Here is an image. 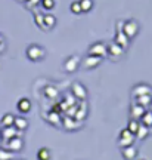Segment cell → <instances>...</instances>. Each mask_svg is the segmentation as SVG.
I'll use <instances>...</instances> for the list:
<instances>
[{"instance_id":"cell-1","label":"cell","mask_w":152,"mask_h":160,"mask_svg":"<svg viewBox=\"0 0 152 160\" xmlns=\"http://www.w3.org/2000/svg\"><path fill=\"white\" fill-rule=\"evenodd\" d=\"M27 58H28L30 61H34V62H37L40 59H43L46 57V51L45 48H41L40 45H30L27 48Z\"/></svg>"},{"instance_id":"cell-2","label":"cell","mask_w":152,"mask_h":160,"mask_svg":"<svg viewBox=\"0 0 152 160\" xmlns=\"http://www.w3.org/2000/svg\"><path fill=\"white\" fill-rule=\"evenodd\" d=\"M123 33L129 39H133L135 36H137L139 33V24L135 19H129V21H124L123 24Z\"/></svg>"},{"instance_id":"cell-3","label":"cell","mask_w":152,"mask_h":160,"mask_svg":"<svg viewBox=\"0 0 152 160\" xmlns=\"http://www.w3.org/2000/svg\"><path fill=\"white\" fill-rule=\"evenodd\" d=\"M3 142H5V148L9 150L11 153L21 151L24 148V141H22V138H19V137H13L11 139H7V141L3 139Z\"/></svg>"},{"instance_id":"cell-4","label":"cell","mask_w":152,"mask_h":160,"mask_svg":"<svg viewBox=\"0 0 152 160\" xmlns=\"http://www.w3.org/2000/svg\"><path fill=\"white\" fill-rule=\"evenodd\" d=\"M89 55L105 58L107 57V45L103 42H95L93 45L89 46Z\"/></svg>"},{"instance_id":"cell-5","label":"cell","mask_w":152,"mask_h":160,"mask_svg":"<svg viewBox=\"0 0 152 160\" xmlns=\"http://www.w3.org/2000/svg\"><path fill=\"white\" fill-rule=\"evenodd\" d=\"M135 133H131V132L126 128V129H121L120 132V137H118V145L120 147H126V145H131V144L135 142Z\"/></svg>"},{"instance_id":"cell-6","label":"cell","mask_w":152,"mask_h":160,"mask_svg":"<svg viewBox=\"0 0 152 160\" xmlns=\"http://www.w3.org/2000/svg\"><path fill=\"white\" fill-rule=\"evenodd\" d=\"M0 133H2V139H11L13 137H19L22 138V131H18L15 126H5V128H2L0 129Z\"/></svg>"},{"instance_id":"cell-7","label":"cell","mask_w":152,"mask_h":160,"mask_svg":"<svg viewBox=\"0 0 152 160\" xmlns=\"http://www.w3.org/2000/svg\"><path fill=\"white\" fill-rule=\"evenodd\" d=\"M107 55H109L112 59H118L124 55V49L120 45H117L115 42H111L107 45Z\"/></svg>"},{"instance_id":"cell-8","label":"cell","mask_w":152,"mask_h":160,"mask_svg":"<svg viewBox=\"0 0 152 160\" xmlns=\"http://www.w3.org/2000/svg\"><path fill=\"white\" fill-rule=\"evenodd\" d=\"M71 92H73V97L75 98V99L84 101L86 98H87V89L84 88V85H81V83H78V82L73 83V86H71Z\"/></svg>"},{"instance_id":"cell-9","label":"cell","mask_w":152,"mask_h":160,"mask_svg":"<svg viewBox=\"0 0 152 160\" xmlns=\"http://www.w3.org/2000/svg\"><path fill=\"white\" fill-rule=\"evenodd\" d=\"M78 64H80V58L77 55H71V57H68L65 59V62H64V70L67 71V73H75L77 68H78Z\"/></svg>"},{"instance_id":"cell-10","label":"cell","mask_w":152,"mask_h":160,"mask_svg":"<svg viewBox=\"0 0 152 160\" xmlns=\"http://www.w3.org/2000/svg\"><path fill=\"white\" fill-rule=\"evenodd\" d=\"M102 62V58L99 57H93V55H87L83 59V67L87 70H93L96 67H99V64Z\"/></svg>"},{"instance_id":"cell-11","label":"cell","mask_w":152,"mask_h":160,"mask_svg":"<svg viewBox=\"0 0 152 160\" xmlns=\"http://www.w3.org/2000/svg\"><path fill=\"white\" fill-rule=\"evenodd\" d=\"M121 154L126 160H135L136 156H137V148L135 145H126V147H121Z\"/></svg>"},{"instance_id":"cell-12","label":"cell","mask_w":152,"mask_h":160,"mask_svg":"<svg viewBox=\"0 0 152 160\" xmlns=\"http://www.w3.org/2000/svg\"><path fill=\"white\" fill-rule=\"evenodd\" d=\"M152 89L151 86L145 85V83H139V85H136L135 88H133V91H131V95L133 97H140V95H148V93H151Z\"/></svg>"},{"instance_id":"cell-13","label":"cell","mask_w":152,"mask_h":160,"mask_svg":"<svg viewBox=\"0 0 152 160\" xmlns=\"http://www.w3.org/2000/svg\"><path fill=\"white\" fill-rule=\"evenodd\" d=\"M17 108L22 114H27V113H30V110H31V101H30L28 98H21L17 102Z\"/></svg>"},{"instance_id":"cell-14","label":"cell","mask_w":152,"mask_h":160,"mask_svg":"<svg viewBox=\"0 0 152 160\" xmlns=\"http://www.w3.org/2000/svg\"><path fill=\"white\" fill-rule=\"evenodd\" d=\"M117 45H120L123 49H127L130 45V39L127 37V36L124 34L123 31H117V36H115V40H114Z\"/></svg>"},{"instance_id":"cell-15","label":"cell","mask_w":152,"mask_h":160,"mask_svg":"<svg viewBox=\"0 0 152 160\" xmlns=\"http://www.w3.org/2000/svg\"><path fill=\"white\" fill-rule=\"evenodd\" d=\"M143 113H145V107H142L139 104H133L131 108H130V116H131V119H135V120L140 119Z\"/></svg>"},{"instance_id":"cell-16","label":"cell","mask_w":152,"mask_h":160,"mask_svg":"<svg viewBox=\"0 0 152 160\" xmlns=\"http://www.w3.org/2000/svg\"><path fill=\"white\" fill-rule=\"evenodd\" d=\"M139 123H142V125H145L146 128L151 129L152 128V111L151 110H145V113H143L142 117L139 119Z\"/></svg>"},{"instance_id":"cell-17","label":"cell","mask_w":152,"mask_h":160,"mask_svg":"<svg viewBox=\"0 0 152 160\" xmlns=\"http://www.w3.org/2000/svg\"><path fill=\"white\" fill-rule=\"evenodd\" d=\"M136 104H139L142 107H149L152 104V95L148 93V95H140V97H136Z\"/></svg>"},{"instance_id":"cell-18","label":"cell","mask_w":152,"mask_h":160,"mask_svg":"<svg viewBox=\"0 0 152 160\" xmlns=\"http://www.w3.org/2000/svg\"><path fill=\"white\" fill-rule=\"evenodd\" d=\"M13 126L17 128L18 131H25L27 128H28V120L24 119V117H17L15 116V120H13Z\"/></svg>"},{"instance_id":"cell-19","label":"cell","mask_w":152,"mask_h":160,"mask_svg":"<svg viewBox=\"0 0 152 160\" xmlns=\"http://www.w3.org/2000/svg\"><path fill=\"white\" fill-rule=\"evenodd\" d=\"M13 120H15V116L12 114V113H6L0 119V125H2V128H5V126H13Z\"/></svg>"},{"instance_id":"cell-20","label":"cell","mask_w":152,"mask_h":160,"mask_svg":"<svg viewBox=\"0 0 152 160\" xmlns=\"http://www.w3.org/2000/svg\"><path fill=\"white\" fill-rule=\"evenodd\" d=\"M148 133H149V128H146L145 125L139 123V128H137V132H136L135 137L137 138V139H145V138L148 137Z\"/></svg>"},{"instance_id":"cell-21","label":"cell","mask_w":152,"mask_h":160,"mask_svg":"<svg viewBox=\"0 0 152 160\" xmlns=\"http://www.w3.org/2000/svg\"><path fill=\"white\" fill-rule=\"evenodd\" d=\"M43 18H45V24H46V27H47V30H50L52 27L56 25V18H55V15H52V13H45Z\"/></svg>"},{"instance_id":"cell-22","label":"cell","mask_w":152,"mask_h":160,"mask_svg":"<svg viewBox=\"0 0 152 160\" xmlns=\"http://www.w3.org/2000/svg\"><path fill=\"white\" fill-rule=\"evenodd\" d=\"M43 92H45L46 98H49V99H55V98H58V89L55 88V86H46Z\"/></svg>"},{"instance_id":"cell-23","label":"cell","mask_w":152,"mask_h":160,"mask_svg":"<svg viewBox=\"0 0 152 160\" xmlns=\"http://www.w3.org/2000/svg\"><path fill=\"white\" fill-rule=\"evenodd\" d=\"M50 157H52L50 150L46 148V147H43V148H40L37 151V159L39 160H50Z\"/></svg>"},{"instance_id":"cell-24","label":"cell","mask_w":152,"mask_h":160,"mask_svg":"<svg viewBox=\"0 0 152 160\" xmlns=\"http://www.w3.org/2000/svg\"><path fill=\"white\" fill-rule=\"evenodd\" d=\"M78 126H80L78 120H73L71 117H69V119H65V123H64V128H65V129H69V131L77 129Z\"/></svg>"},{"instance_id":"cell-25","label":"cell","mask_w":152,"mask_h":160,"mask_svg":"<svg viewBox=\"0 0 152 160\" xmlns=\"http://www.w3.org/2000/svg\"><path fill=\"white\" fill-rule=\"evenodd\" d=\"M78 2L83 12H90L93 9V0H78Z\"/></svg>"},{"instance_id":"cell-26","label":"cell","mask_w":152,"mask_h":160,"mask_svg":"<svg viewBox=\"0 0 152 160\" xmlns=\"http://www.w3.org/2000/svg\"><path fill=\"white\" fill-rule=\"evenodd\" d=\"M39 5L43 8V9H46V11H52L55 6H56V3H55V0H40Z\"/></svg>"},{"instance_id":"cell-27","label":"cell","mask_w":152,"mask_h":160,"mask_svg":"<svg viewBox=\"0 0 152 160\" xmlns=\"http://www.w3.org/2000/svg\"><path fill=\"white\" fill-rule=\"evenodd\" d=\"M46 119L49 120L52 125H61V119H59L58 113H55V111H50V113H47Z\"/></svg>"},{"instance_id":"cell-28","label":"cell","mask_w":152,"mask_h":160,"mask_svg":"<svg viewBox=\"0 0 152 160\" xmlns=\"http://www.w3.org/2000/svg\"><path fill=\"white\" fill-rule=\"evenodd\" d=\"M34 21H36V24H37L41 30H47V27H46V24H45V18H43L41 13H36V15H34Z\"/></svg>"},{"instance_id":"cell-29","label":"cell","mask_w":152,"mask_h":160,"mask_svg":"<svg viewBox=\"0 0 152 160\" xmlns=\"http://www.w3.org/2000/svg\"><path fill=\"white\" fill-rule=\"evenodd\" d=\"M137 128H139V120H135V119H130L129 125H127V129H129L131 133H135L137 132Z\"/></svg>"},{"instance_id":"cell-30","label":"cell","mask_w":152,"mask_h":160,"mask_svg":"<svg viewBox=\"0 0 152 160\" xmlns=\"http://www.w3.org/2000/svg\"><path fill=\"white\" fill-rule=\"evenodd\" d=\"M69 9H71V12H73V13H75V15H80V13H83V11H81V6H80V2H78V0L73 2V3H71V6H69Z\"/></svg>"},{"instance_id":"cell-31","label":"cell","mask_w":152,"mask_h":160,"mask_svg":"<svg viewBox=\"0 0 152 160\" xmlns=\"http://www.w3.org/2000/svg\"><path fill=\"white\" fill-rule=\"evenodd\" d=\"M12 153L6 148H0V160H11Z\"/></svg>"},{"instance_id":"cell-32","label":"cell","mask_w":152,"mask_h":160,"mask_svg":"<svg viewBox=\"0 0 152 160\" xmlns=\"http://www.w3.org/2000/svg\"><path fill=\"white\" fill-rule=\"evenodd\" d=\"M123 24H124V21H118L117 22V31H123Z\"/></svg>"},{"instance_id":"cell-33","label":"cell","mask_w":152,"mask_h":160,"mask_svg":"<svg viewBox=\"0 0 152 160\" xmlns=\"http://www.w3.org/2000/svg\"><path fill=\"white\" fill-rule=\"evenodd\" d=\"M5 49H6V43L5 42H0V53L5 51Z\"/></svg>"},{"instance_id":"cell-34","label":"cell","mask_w":152,"mask_h":160,"mask_svg":"<svg viewBox=\"0 0 152 160\" xmlns=\"http://www.w3.org/2000/svg\"><path fill=\"white\" fill-rule=\"evenodd\" d=\"M0 42H5V37H3L2 34H0Z\"/></svg>"},{"instance_id":"cell-35","label":"cell","mask_w":152,"mask_h":160,"mask_svg":"<svg viewBox=\"0 0 152 160\" xmlns=\"http://www.w3.org/2000/svg\"><path fill=\"white\" fill-rule=\"evenodd\" d=\"M0 142H2V133H0Z\"/></svg>"},{"instance_id":"cell-36","label":"cell","mask_w":152,"mask_h":160,"mask_svg":"<svg viewBox=\"0 0 152 160\" xmlns=\"http://www.w3.org/2000/svg\"><path fill=\"white\" fill-rule=\"evenodd\" d=\"M137 160H145V159H137Z\"/></svg>"},{"instance_id":"cell-37","label":"cell","mask_w":152,"mask_h":160,"mask_svg":"<svg viewBox=\"0 0 152 160\" xmlns=\"http://www.w3.org/2000/svg\"><path fill=\"white\" fill-rule=\"evenodd\" d=\"M22 2H28V0H22Z\"/></svg>"}]
</instances>
